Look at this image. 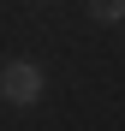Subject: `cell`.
<instances>
[{"mask_svg":"<svg viewBox=\"0 0 125 131\" xmlns=\"http://www.w3.org/2000/svg\"><path fill=\"white\" fill-rule=\"evenodd\" d=\"M89 24H125V0H83Z\"/></svg>","mask_w":125,"mask_h":131,"instance_id":"obj_2","label":"cell"},{"mask_svg":"<svg viewBox=\"0 0 125 131\" xmlns=\"http://www.w3.org/2000/svg\"><path fill=\"white\" fill-rule=\"evenodd\" d=\"M42 90H48V78H42L36 60H6L0 66V95H6L12 107H36Z\"/></svg>","mask_w":125,"mask_h":131,"instance_id":"obj_1","label":"cell"},{"mask_svg":"<svg viewBox=\"0 0 125 131\" xmlns=\"http://www.w3.org/2000/svg\"><path fill=\"white\" fill-rule=\"evenodd\" d=\"M30 6H48V0H30Z\"/></svg>","mask_w":125,"mask_h":131,"instance_id":"obj_3","label":"cell"}]
</instances>
